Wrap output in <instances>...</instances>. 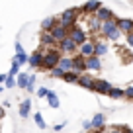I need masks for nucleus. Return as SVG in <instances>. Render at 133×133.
<instances>
[{"label":"nucleus","mask_w":133,"mask_h":133,"mask_svg":"<svg viewBox=\"0 0 133 133\" xmlns=\"http://www.w3.org/2000/svg\"><path fill=\"white\" fill-rule=\"evenodd\" d=\"M57 49L61 51V55H71V57L78 53V45H76L71 37H65V39H61V41H57Z\"/></svg>","instance_id":"obj_4"},{"label":"nucleus","mask_w":133,"mask_h":133,"mask_svg":"<svg viewBox=\"0 0 133 133\" xmlns=\"http://www.w3.org/2000/svg\"><path fill=\"white\" fill-rule=\"evenodd\" d=\"M86 20H88V29H86L88 35H98V33H100V28H102V22H100L94 14H92V16H88Z\"/></svg>","instance_id":"obj_12"},{"label":"nucleus","mask_w":133,"mask_h":133,"mask_svg":"<svg viewBox=\"0 0 133 133\" xmlns=\"http://www.w3.org/2000/svg\"><path fill=\"white\" fill-rule=\"evenodd\" d=\"M127 133H133V129H131V127H129V131H127Z\"/></svg>","instance_id":"obj_42"},{"label":"nucleus","mask_w":133,"mask_h":133,"mask_svg":"<svg viewBox=\"0 0 133 133\" xmlns=\"http://www.w3.org/2000/svg\"><path fill=\"white\" fill-rule=\"evenodd\" d=\"M57 66L61 69V71H65V72L72 71V57H71V55H61V59H59Z\"/></svg>","instance_id":"obj_18"},{"label":"nucleus","mask_w":133,"mask_h":133,"mask_svg":"<svg viewBox=\"0 0 133 133\" xmlns=\"http://www.w3.org/2000/svg\"><path fill=\"white\" fill-rule=\"evenodd\" d=\"M16 86L25 90V86H28V72H18L16 75Z\"/></svg>","instance_id":"obj_23"},{"label":"nucleus","mask_w":133,"mask_h":133,"mask_svg":"<svg viewBox=\"0 0 133 133\" xmlns=\"http://www.w3.org/2000/svg\"><path fill=\"white\" fill-rule=\"evenodd\" d=\"M69 37H71L72 41L76 43V45H80V43H84V41L88 39V31L82 28V25H78V24H76L75 28H71V29H69Z\"/></svg>","instance_id":"obj_5"},{"label":"nucleus","mask_w":133,"mask_h":133,"mask_svg":"<svg viewBox=\"0 0 133 133\" xmlns=\"http://www.w3.org/2000/svg\"><path fill=\"white\" fill-rule=\"evenodd\" d=\"M86 71H92V72L102 71V57H96V55L86 57Z\"/></svg>","instance_id":"obj_13"},{"label":"nucleus","mask_w":133,"mask_h":133,"mask_svg":"<svg viewBox=\"0 0 133 133\" xmlns=\"http://www.w3.org/2000/svg\"><path fill=\"white\" fill-rule=\"evenodd\" d=\"M4 88H16V76H6Z\"/></svg>","instance_id":"obj_31"},{"label":"nucleus","mask_w":133,"mask_h":133,"mask_svg":"<svg viewBox=\"0 0 133 133\" xmlns=\"http://www.w3.org/2000/svg\"><path fill=\"white\" fill-rule=\"evenodd\" d=\"M90 123H92V129H100V127H104V125H106V117H104V114H96V116L90 119Z\"/></svg>","instance_id":"obj_22"},{"label":"nucleus","mask_w":133,"mask_h":133,"mask_svg":"<svg viewBox=\"0 0 133 133\" xmlns=\"http://www.w3.org/2000/svg\"><path fill=\"white\" fill-rule=\"evenodd\" d=\"M116 24H117V28H119L121 35L133 31V20L131 18H116Z\"/></svg>","instance_id":"obj_10"},{"label":"nucleus","mask_w":133,"mask_h":133,"mask_svg":"<svg viewBox=\"0 0 133 133\" xmlns=\"http://www.w3.org/2000/svg\"><path fill=\"white\" fill-rule=\"evenodd\" d=\"M39 47H41L43 51L51 49V47H57V41L53 39V35H51L49 31H41L39 33Z\"/></svg>","instance_id":"obj_7"},{"label":"nucleus","mask_w":133,"mask_h":133,"mask_svg":"<svg viewBox=\"0 0 133 133\" xmlns=\"http://www.w3.org/2000/svg\"><path fill=\"white\" fill-rule=\"evenodd\" d=\"M125 45H127V47H133V31H131V33H125Z\"/></svg>","instance_id":"obj_33"},{"label":"nucleus","mask_w":133,"mask_h":133,"mask_svg":"<svg viewBox=\"0 0 133 133\" xmlns=\"http://www.w3.org/2000/svg\"><path fill=\"white\" fill-rule=\"evenodd\" d=\"M57 25V16H49L41 20V31H51V29Z\"/></svg>","instance_id":"obj_20"},{"label":"nucleus","mask_w":133,"mask_h":133,"mask_svg":"<svg viewBox=\"0 0 133 133\" xmlns=\"http://www.w3.org/2000/svg\"><path fill=\"white\" fill-rule=\"evenodd\" d=\"M106 133H123V131L119 129V125H112V127L106 129Z\"/></svg>","instance_id":"obj_35"},{"label":"nucleus","mask_w":133,"mask_h":133,"mask_svg":"<svg viewBox=\"0 0 133 133\" xmlns=\"http://www.w3.org/2000/svg\"><path fill=\"white\" fill-rule=\"evenodd\" d=\"M80 16H82L80 8H78V6H72V8L63 10V12H61V16H57V22H59L61 25H65L66 29H71V28H75V25L78 24Z\"/></svg>","instance_id":"obj_1"},{"label":"nucleus","mask_w":133,"mask_h":133,"mask_svg":"<svg viewBox=\"0 0 133 133\" xmlns=\"http://www.w3.org/2000/svg\"><path fill=\"white\" fill-rule=\"evenodd\" d=\"M14 49H16V53H22V51H24V47H22V43H20V41H16Z\"/></svg>","instance_id":"obj_37"},{"label":"nucleus","mask_w":133,"mask_h":133,"mask_svg":"<svg viewBox=\"0 0 133 133\" xmlns=\"http://www.w3.org/2000/svg\"><path fill=\"white\" fill-rule=\"evenodd\" d=\"M2 88H4V84H0V92H2Z\"/></svg>","instance_id":"obj_41"},{"label":"nucleus","mask_w":133,"mask_h":133,"mask_svg":"<svg viewBox=\"0 0 133 133\" xmlns=\"http://www.w3.org/2000/svg\"><path fill=\"white\" fill-rule=\"evenodd\" d=\"M41 59H43V49L37 47L31 55H28V65L31 66V69H39V66H41Z\"/></svg>","instance_id":"obj_8"},{"label":"nucleus","mask_w":133,"mask_h":133,"mask_svg":"<svg viewBox=\"0 0 133 133\" xmlns=\"http://www.w3.org/2000/svg\"><path fill=\"white\" fill-rule=\"evenodd\" d=\"M33 88H35V75H28V86H25V90L31 94Z\"/></svg>","instance_id":"obj_29"},{"label":"nucleus","mask_w":133,"mask_h":133,"mask_svg":"<svg viewBox=\"0 0 133 133\" xmlns=\"http://www.w3.org/2000/svg\"><path fill=\"white\" fill-rule=\"evenodd\" d=\"M63 75H65V71H61L59 66H55V69H51V71H49V76H51V78H61V80H63Z\"/></svg>","instance_id":"obj_28"},{"label":"nucleus","mask_w":133,"mask_h":133,"mask_svg":"<svg viewBox=\"0 0 133 133\" xmlns=\"http://www.w3.org/2000/svg\"><path fill=\"white\" fill-rule=\"evenodd\" d=\"M65 125H66V123H57V125H53V131H61Z\"/></svg>","instance_id":"obj_38"},{"label":"nucleus","mask_w":133,"mask_h":133,"mask_svg":"<svg viewBox=\"0 0 133 133\" xmlns=\"http://www.w3.org/2000/svg\"><path fill=\"white\" fill-rule=\"evenodd\" d=\"M96 18H98L100 22H108V20H116V16H114V12L110 8H106V6H100L98 10H96V14H94Z\"/></svg>","instance_id":"obj_16"},{"label":"nucleus","mask_w":133,"mask_h":133,"mask_svg":"<svg viewBox=\"0 0 133 133\" xmlns=\"http://www.w3.org/2000/svg\"><path fill=\"white\" fill-rule=\"evenodd\" d=\"M102 6V2L100 0H88V2H84L82 8H80V12H82V16H92V14H96V10Z\"/></svg>","instance_id":"obj_9"},{"label":"nucleus","mask_w":133,"mask_h":133,"mask_svg":"<svg viewBox=\"0 0 133 133\" xmlns=\"http://www.w3.org/2000/svg\"><path fill=\"white\" fill-rule=\"evenodd\" d=\"M82 129H84V131H92V123H90V119L82 121Z\"/></svg>","instance_id":"obj_36"},{"label":"nucleus","mask_w":133,"mask_h":133,"mask_svg":"<svg viewBox=\"0 0 133 133\" xmlns=\"http://www.w3.org/2000/svg\"><path fill=\"white\" fill-rule=\"evenodd\" d=\"M18 112H20V117H29V114H31V100H24V102H22L20 104V110H18Z\"/></svg>","instance_id":"obj_21"},{"label":"nucleus","mask_w":133,"mask_h":133,"mask_svg":"<svg viewBox=\"0 0 133 133\" xmlns=\"http://www.w3.org/2000/svg\"><path fill=\"white\" fill-rule=\"evenodd\" d=\"M59 59H61V51L57 49V47H51V49H45L43 51V59H41V71L49 72L51 69H55L59 63Z\"/></svg>","instance_id":"obj_2"},{"label":"nucleus","mask_w":133,"mask_h":133,"mask_svg":"<svg viewBox=\"0 0 133 133\" xmlns=\"http://www.w3.org/2000/svg\"><path fill=\"white\" fill-rule=\"evenodd\" d=\"M20 63L16 61V59H12V66H10V72H8V76H16L18 72H20Z\"/></svg>","instance_id":"obj_27"},{"label":"nucleus","mask_w":133,"mask_h":133,"mask_svg":"<svg viewBox=\"0 0 133 133\" xmlns=\"http://www.w3.org/2000/svg\"><path fill=\"white\" fill-rule=\"evenodd\" d=\"M16 59L18 63H20V65H28V55H25V51H22V53H16Z\"/></svg>","instance_id":"obj_30"},{"label":"nucleus","mask_w":133,"mask_h":133,"mask_svg":"<svg viewBox=\"0 0 133 133\" xmlns=\"http://www.w3.org/2000/svg\"><path fill=\"white\" fill-rule=\"evenodd\" d=\"M100 35L106 39V41H117L121 37V31L117 28L116 20H108V22H102V28H100Z\"/></svg>","instance_id":"obj_3"},{"label":"nucleus","mask_w":133,"mask_h":133,"mask_svg":"<svg viewBox=\"0 0 133 133\" xmlns=\"http://www.w3.org/2000/svg\"><path fill=\"white\" fill-rule=\"evenodd\" d=\"M76 84H78V86H82V88H86V90H92V88H94V76L82 72V75H78Z\"/></svg>","instance_id":"obj_15"},{"label":"nucleus","mask_w":133,"mask_h":133,"mask_svg":"<svg viewBox=\"0 0 133 133\" xmlns=\"http://www.w3.org/2000/svg\"><path fill=\"white\" fill-rule=\"evenodd\" d=\"M45 100H47V104H49V108H53V110H57L59 106H61V102H59V96H57V92H55V90H47Z\"/></svg>","instance_id":"obj_19"},{"label":"nucleus","mask_w":133,"mask_h":133,"mask_svg":"<svg viewBox=\"0 0 133 133\" xmlns=\"http://www.w3.org/2000/svg\"><path fill=\"white\" fill-rule=\"evenodd\" d=\"M123 98H125V100H129V102H133V86L123 88Z\"/></svg>","instance_id":"obj_32"},{"label":"nucleus","mask_w":133,"mask_h":133,"mask_svg":"<svg viewBox=\"0 0 133 133\" xmlns=\"http://www.w3.org/2000/svg\"><path fill=\"white\" fill-rule=\"evenodd\" d=\"M6 76H8V72H2V75H0V84H4V80H6Z\"/></svg>","instance_id":"obj_40"},{"label":"nucleus","mask_w":133,"mask_h":133,"mask_svg":"<svg viewBox=\"0 0 133 133\" xmlns=\"http://www.w3.org/2000/svg\"><path fill=\"white\" fill-rule=\"evenodd\" d=\"M47 90H49V88H45V86L37 88V98H45V96H47Z\"/></svg>","instance_id":"obj_34"},{"label":"nucleus","mask_w":133,"mask_h":133,"mask_svg":"<svg viewBox=\"0 0 133 133\" xmlns=\"http://www.w3.org/2000/svg\"><path fill=\"white\" fill-rule=\"evenodd\" d=\"M49 33H51V35H53V39H55V41H61V39L69 37V29H66L65 25H61V24H59V22H57V25H55V28L51 29Z\"/></svg>","instance_id":"obj_14"},{"label":"nucleus","mask_w":133,"mask_h":133,"mask_svg":"<svg viewBox=\"0 0 133 133\" xmlns=\"http://www.w3.org/2000/svg\"><path fill=\"white\" fill-rule=\"evenodd\" d=\"M4 116H6V108H4V106H0V119H2Z\"/></svg>","instance_id":"obj_39"},{"label":"nucleus","mask_w":133,"mask_h":133,"mask_svg":"<svg viewBox=\"0 0 133 133\" xmlns=\"http://www.w3.org/2000/svg\"><path fill=\"white\" fill-rule=\"evenodd\" d=\"M106 96H110L112 100H119V98H123V88H117V86H112L108 90V94Z\"/></svg>","instance_id":"obj_24"},{"label":"nucleus","mask_w":133,"mask_h":133,"mask_svg":"<svg viewBox=\"0 0 133 133\" xmlns=\"http://www.w3.org/2000/svg\"><path fill=\"white\" fill-rule=\"evenodd\" d=\"M63 80L69 82V84H76V80H78V72H75V71L65 72V75H63Z\"/></svg>","instance_id":"obj_25"},{"label":"nucleus","mask_w":133,"mask_h":133,"mask_svg":"<svg viewBox=\"0 0 133 133\" xmlns=\"http://www.w3.org/2000/svg\"><path fill=\"white\" fill-rule=\"evenodd\" d=\"M33 121H35V125H37V127H41V129H45V127H47L45 119H43V116H41L39 112H35V114H33Z\"/></svg>","instance_id":"obj_26"},{"label":"nucleus","mask_w":133,"mask_h":133,"mask_svg":"<svg viewBox=\"0 0 133 133\" xmlns=\"http://www.w3.org/2000/svg\"><path fill=\"white\" fill-rule=\"evenodd\" d=\"M78 55H82L84 59L90 57V55H94V43H92L90 39H86L84 43H80L78 45Z\"/></svg>","instance_id":"obj_17"},{"label":"nucleus","mask_w":133,"mask_h":133,"mask_svg":"<svg viewBox=\"0 0 133 133\" xmlns=\"http://www.w3.org/2000/svg\"><path fill=\"white\" fill-rule=\"evenodd\" d=\"M72 71L78 72V75H82V72H86V59L82 57V55H72Z\"/></svg>","instance_id":"obj_11"},{"label":"nucleus","mask_w":133,"mask_h":133,"mask_svg":"<svg viewBox=\"0 0 133 133\" xmlns=\"http://www.w3.org/2000/svg\"><path fill=\"white\" fill-rule=\"evenodd\" d=\"M110 88H112V82H110V80H106V78H94V88H92V92L106 96Z\"/></svg>","instance_id":"obj_6"}]
</instances>
